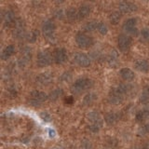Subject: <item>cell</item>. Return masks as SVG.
I'll return each instance as SVG.
<instances>
[{"label": "cell", "instance_id": "1", "mask_svg": "<svg viewBox=\"0 0 149 149\" xmlns=\"http://www.w3.org/2000/svg\"><path fill=\"white\" fill-rule=\"evenodd\" d=\"M130 91V86L129 84H119L112 88L108 93V102L114 105L121 104L125 99V95L128 94Z\"/></svg>", "mask_w": 149, "mask_h": 149}, {"label": "cell", "instance_id": "2", "mask_svg": "<svg viewBox=\"0 0 149 149\" xmlns=\"http://www.w3.org/2000/svg\"><path fill=\"white\" fill-rule=\"evenodd\" d=\"M104 118L97 111H91L87 115L88 129L93 133L99 132L104 126Z\"/></svg>", "mask_w": 149, "mask_h": 149}, {"label": "cell", "instance_id": "3", "mask_svg": "<svg viewBox=\"0 0 149 149\" xmlns=\"http://www.w3.org/2000/svg\"><path fill=\"white\" fill-rule=\"evenodd\" d=\"M94 86V81L88 77H81L74 81L71 86V91L74 94H80Z\"/></svg>", "mask_w": 149, "mask_h": 149}, {"label": "cell", "instance_id": "4", "mask_svg": "<svg viewBox=\"0 0 149 149\" xmlns=\"http://www.w3.org/2000/svg\"><path fill=\"white\" fill-rule=\"evenodd\" d=\"M42 34L49 42H54L56 39V24L50 19L42 23Z\"/></svg>", "mask_w": 149, "mask_h": 149}, {"label": "cell", "instance_id": "5", "mask_svg": "<svg viewBox=\"0 0 149 149\" xmlns=\"http://www.w3.org/2000/svg\"><path fill=\"white\" fill-rule=\"evenodd\" d=\"M74 40H76V43L79 49H86L91 48L93 45V39L92 37L88 36L85 33L79 32L74 36Z\"/></svg>", "mask_w": 149, "mask_h": 149}, {"label": "cell", "instance_id": "6", "mask_svg": "<svg viewBox=\"0 0 149 149\" xmlns=\"http://www.w3.org/2000/svg\"><path fill=\"white\" fill-rule=\"evenodd\" d=\"M52 55H51L49 50H41L37 53L36 56V64L40 68L49 66L52 63Z\"/></svg>", "mask_w": 149, "mask_h": 149}, {"label": "cell", "instance_id": "7", "mask_svg": "<svg viewBox=\"0 0 149 149\" xmlns=\"http://www.w3.org/2000/svg\"><path fill=\"white\" fill-rule=\"evenodd\" d=\"M30 104L33 106H40V104L43 102L49 100V95L41 91H33L30 93Z\"/></svg>", "mask_w": 149, "mask_h": 149}, {"label": "cell", "instance_id": "8", "mask_svg": "<svg viewBox=\"0 0 149 149\" xmlns=\"http://www.w3.org/2000/svg\"><path fill=\"white\" fill-rule=\"evenodd\" d=\"M12 35L17 39H21L26 36V24L24 21L22 20V19L16 20L12 31Z\"/></svg>", "mask_w": 149, "mask_h": 149}, {"label": "cell", "instance_id": "9", "mask_svg": "<svg viewBox=\"0 0 149 149\" xmlns=\"http://www.w3.org/2000/svg\"><path fill=\"white\" fill-rule=\"evenodd\" d=\"M132 44V39L126 34H120L118 36V47L121 52H128Z\"/></svg>", "mask_w": 149, "mask_h": 149}, {"label": "cell", "instance_id": "10", "mask_svg": "<svg viewBox=\"0 0 149 149\" xmlns=\"http://www.w3.org/2000/svg\"><path fill=\"white\" fill-rule=\"evenodd\" d=\"M123 30L128 36H136L138 34V27H137V19L136 18H130L123 23Z\"/></svg>", "mask_w": 149, "mask_h": 149}, {"label": "cell", "instance_id": "11", "mask_svg": "<svg viewBox=\"0 0 149 149\" xmlns=\"http://www.w3.org/2000/svg\"><path fill=\"white\" fill-rule=\"evenodd\" d=\"M52 59L56 64H63L68 60L67 50L63 48H56L52 52Z\"/></svg>", "mask_w": 149, "mask_h": 149}, {"label": "cell", "instance_id": "12", "mask_svg": "<svg viewBox=\"0 0 149 149\" xmlns=\"http://www.w3.org/2000/svg\"><path fill=\"white\" fill-rule=\"evenodd\" d=\"M53 74L50 72H44L39 74L38 76L36 77V82L37 85L42 87L49 86L51 83L53 82Z\"/></svg>", "mask_w": 149, "mask_h": 149}, {"label": "cell", "instance_id": "13", "mask_svg": "<svg viewBox=\"0 0 149 149\" xmlns=\"http://www.w3.org/2000/svg\"><path fill=\"white\" fill-rule=\"evenodd\" d=\"M74 63L80 67H88L91 65V61L86 53L77 52L74 56Z\"/></svg>", "mask_w": 149, "mask_h": 149}, {"label": "cell", "instance_id": "14", "mask_svg": "<svg viewBox=\"0 0 149 149\" xmlns=\"http://www.w3.org/2000/svg\"><path fill=\"white\" fill-rule=\"evenodd\" d=\"M118 10L121 13L129 14L137 10V5L130 1H122L118 4Z\"/></svg>", "mask_w": 149, "mask_h": 149}, {"label": "cell", "instance_id": "15", "mask_svg": "<svg viewBox=\"0 0 149 149\" xmlns=\"http://www.w3.org/2000/svg\"><path fill=\"white\" fill-rule=\"evenodd\" d=\"M134 68L141 73L149 72V61L146 59H139L134 63Z\"/></svg>", "mask_w": 149, "mask_h": 149}, {"label": "cell", "instance_id": "16", "mask_svg": "<svg viewBox=\"0 0 149 149\" xmlns=\"http://www.w3.org/2000/svg\"><path fill=\"white\" fill-rule=\"evenodd\" d=\"M104 119L105 123L107 125H109V126L115 125L120 119V114L118 113V112L110 111V112H108V113L105 114Z\"/></svg>", "mask_w": 149, "mask_h": 149}, {"label": "cell", "instance_id": "17", "mask_svg": "<svg viewBox=\"0 0 149 149\" xmlns=\"http://www.w3.org/2000/svg\"><path fill=\"white\" fill-rule=\"evenodd\" d=\"M3 22L6 26H10V25H14L15 24V14L12 10H6L3 13Z\"/></svg>", "mask_w": 149, "mask_h": 149}, {"label": "cell", "instance_id": "18", "mask_svg": "<svg viewBox=\"0 0 149 149\" xmlns=\"http://www.w3.org/2000/svg\"><path fill=\"white\" fill-rule=\"evenodd\" d=\"M119 77L122 78L124 81H132L134 79L135 74L132 69H130L128 67H124L120 69Z\"/></svg>", "mask_w": 149, "mask_h": 149}, {"label": "cell", "instance_id": "19", "mask_svg": "<svg viewBox=\"0 0 149 149\" xmlns=\"http://www.w3.org/2000/svg\"><path fill=\"white\" fill-rule=\"evenodd\" d=\"M16 52V49H15V46L10 44V45H8L7 47H5L4 49L2 50L1 52V59L3 61H8L9 58L13 56Z\"/></svg>", "mask_w": 149, "mask_h": 149}, {"label": "cell", "instance_id": "20", "mask_svg": "<svg viewBox=\"0 0 149 149\" xmlns=\"http://www.w3.org/2000/svg\"><path fill=\"white\" fill-rule=\"evenodd\" d=\"M31 57H32V49L26 47V48L22 49V54L19 63H20L21 65H24L31 60Z\"/></svg>", "mask_w": 149, "mask_h": 149}, {"label": "cell", "instance_id": "21", "mask_svg": "<svg viewBox=\"0 0 149 149\" xmlns=\"http://www.w3.org/2000/svg\"><path fill=\"white\" fill-rule=\"evenodd\" d=\"M65 17L67 18V20L70 22H74L78 21V9L74 7H70L66 10V12H65Z\"/></svg>", "mask_w": 149, "mask_h": 149}, {"label": "cell", "instance_id": "22", "mask_svg": "<svg viewBox=\"0 0 149 149\" xmlns=\"http://www.w3.org/2000/svg\"><path fill=\"white\" fill-rule=\"evenodd\" d=\"M149 116V105H147L144 108L139 110L136 115H135V120L137 121L138 123H142L146 120Z\"/></svg>", "mask_w": 149, "mask_h": 149}, {"label": "cell", "instance_id": "23", "mask_svg": "<svg viewBox=\"0 0 149 149\" xmlns=\"http://www.w3.org/2000/svg\"><path fill=\"white\" fill-rule=\"evenodd\" d=\"M91 12V7L90 6V5H88V4L81 5L78 8L79 20H84V19H86L87 17H88Z\"/></svg>", "mask_w": 149, "mask_h": 149}, {"label": "cell", "instance_id": "24", "mask_svg": "<svg viewBox=\"0 0 149 149\" xmlns=\"http://www.w3.org/2000/svg\"><path fill=\"white\" fill-rule=\"evenodd\" d=\"M139 102L142 104L149 105V86H144L139 98Z\"/></svg>", "mask_w": 149, "mask_h": 149}, {"label": "cell", "instance_id": "25", "mask_svg": "<svg viewBox=\"0 0 149 149\" xmlns=\"http://www.w3.org/2000/svg\"><path fill=\"white\" fill-rule=\"evenodd\" d=\"M63 94H64V91H63V88H55V90H53L49 93V100H50L51 102H56L57 100H59L61 97H63Z\"/></svg>", "mask_w": 149, "mask_h": 149}, {"label": "cell", "instance_id": "26", "mask_svg": "<svg viewBox=\"0 0 149 149\" xmlns=\"http://www.w3.org/2000/svg\"><path fill=\"white\" fill-rule=\"evenodd\" d=\"M107 63L112 67L116 66V64L118 63V55L116 50H112L110 52L108 57H107Z\"/></svg>", "mask_w": 149, "mask_h": 149}, {"label": "cell", "instance_id": "27", "mask_svg": "<svg viewBox=\"0 0 149 149\" xmlns=\"http://www.w3.org/2000/svg\"><path fill=\"white\" fill-rule=\"evenodd\" d=\"M96 100H97V95L95 94V93L90 92L83 98V104L84 105H91Z\"/></svg>", "mask_w": 149, "mask_h": 149}, {"label": "cell", "instance_id": "28", "mask_svg": "<svg viewBox=\"0 0 149 149\" xmlns=\"http://www.w3.org/2000/svg\"><path fill=\"white\" fill-rule=\"evenodd\" d=\"M121 17L122 15H121L120 11H114L109 15V21L113 25H116L120 22Z\"/></svg>", "mask_w": 149, "mask_h": 149}, {"label": "cell", "instance_id": "29", "mask_svg": "<svg viewBox=\"0 0 149 149\" xmlns=\"http://www.w3.org/2000/svg\"><path fill=\"white\" fill-rule=\"evenodd\" d=\"M97 26H98V22L91 21V22H87L86 24L84 25L83 29L85 30V32H87V33H91V32L97 30Z\"/></svg>", "mask_w": 149, "mask_h": 149}, {"label": "cell", "instance_id": "30", "mask_svg": "<svg viewBox=\"0 0 149 149\" xmlns=\"http://www.w3.org/2000/svg\"><path fill=\"white\" fill-rule=\"evenodd\" d=\"M39 36V32L36 29H33L29 34L26 36V39L29 43H35L37 40V37Z\"/></svg>", "mask_w": 149, "mask_h": 149}, {"label": "cell", "instance_id": "31", "mask_svg": "<svg viewBox=\"0 0 149 149\" xmlns=\"http://www.w3.org/2000/svg\"><path fill=\"white\" fill-rule=\"evenodd\" d=\"M140 40L143 43H149V28H143L140 32Z\"/></svg>", "mask_w": 149, "mask_h": 149}, {"label": "cell", "instance_id": "32", "mask_svg": "<svg viewBox=\"0 0 149 149\" xmlns=\"http://www.w3.org/2000/svg\"><path fill=\"white\" fill-rule=\"evenodd\" d=\"M97 31L99 32L101 35L105 36L107 33H108V27H107V25L104 22H98V26H97Z\"/></svg>", "mask_w": 149, "mask_h": 149}, {"label": "cell", "instance_id": "33", "mask_svg": "<svg viewBox=\"0 0 149 149\" xmlns=\"http://www.w3.org/2000/svg\"><path fill=\"white\" fill-rule=\"evenodd\" d=\"M149 133V122L143 124L142 127H140L138 130V135L139 136H144Z\"/></svg>", "mask_w": 149, "mask_h": 149}, {"label": "cell", "instance_id": "34", "mask_svg": "<svg viewBox=\"0 0 149 149\" xmlns=\"http://www.w3.org/2000/svg\"><path fill=\"white\" fill-rule=\"evenodd\" d=\"M64 16H65V14H64V12L62 8H58L57 10L54 11V17L57 18L58 20H63V19L64 18Z\"/></svg>", "mask_w": 149, "mask_h": 149}, {"label": "cell", "instance_id": "35", "mask_svg": "<svg viewBox=\"0 0 149 149\" xmlns=\"http://www.w3.org/2000/svg\"><path fill=\"white\" fill-rule=\"evenodd\" d=\"M80 149H92V144L88 140H84L81 143Z\"/></svg>", "mask_w": 149, "mask_h": 149}, {"label": "cell", "instance_id": "36", "mask_svg": "<svg viewBox=\"0 0 149 149\" xmlns=\"http://www.w3.org/2000/svg\"><path fill=\"white\" fill-rule=\"evenodd\" d=\"M40 118L43 119L45 122H49L51 119V116L49 113H48V112H42L40 114Z\"/></svg>", "mask_w": 149, "mask_h": 149}, {"label": "cell", "instance_id": "37", "mask_svg": "<svg viewBox=\"0 0 149 149\" xmlns=\"http://www.w3.org/2000/svg\"><path fill=\"white\" fill-rule=\"evenodd\" d=\"M71 77H72V74L70 72H64L62 76H61V79H62V80L64 81V82L69 81L70 79H71Z\"/></svg>", "mask_w": 149, "mask_h": 149}, {"label": "cell", "instance_id": "38", "mask_svg": "<svg viewBox=\"0 0 149 149\" xmlns=\"http://www.w3.org/2000/svg\"><path fill=\"white\" fill-rule=\"evenodd\" d=\"M8 93H9V95H10L11 97H15L17 95V91H16L15 87L8 88Z\"/></svg>", "mask_w": 149, "mask_h": 149}, {"label": "cell", "instance_id": "39", "mask_svg": "<svg viewBox=\"0 0 149 149\" xmlns=\"http://www.w3.org/2000/svg\"><path fill=\"white\" fill-rule=\"evenodd\" d=\"M48 133H49V136L50 138H53L55 136V130H52V129H49L48 130Z\"/></svg>", "mask_w": 149, "mask_h": 149}, {"label": "cell", "instance_id": "40", "mask_svg": "<svg viewBox=\"0 0 149 149\" xmlns=\"http://www.w3.org/2000/svg\"><path fill=\"white\" fill-rule=\"evenodd\" d=\"M142 149H149V141L143 144V147H142Z\"/></svg>", "mask_w": 149, "mask_h": 149}, {"label": "cell", "instance_id": "41", "mask_svg": "<svg viewBox=\"0 0 149 149\" xmlns=\"http://www.w3.org/2000/svg\"><path fill=\"white\" fill-rule=\"evenodd\" d=\"M133 149H142V148H133Z\"/></svg>", "mask_w": 149, "mask_h": 149}, {"label": "cell", "instance_id": "42", "mask_svg": "<svg viewBox=\"0 0 149 149\" xmlns=\"http://www.w3.org/2000/svg\"><path fill=\"white\" fill-rule=\"evenodd\" d=\"M55 149H62V148H55Z\"/></svg>", "mask_w": 149, "mask_h": 149}, {"label": "cell", "instance_id": "43", "mask_svg": "<svg viewBox=\"0 0 149 149\" xmlns=\"http://www.w3.org/2000/svg\"><path fill=\"white\" fill-rule=\"evenodd\" d=\"M104 149H107V148H104Z\"/></svg>", "mask_w": 149, "mask_h": 149}]
</instances>
